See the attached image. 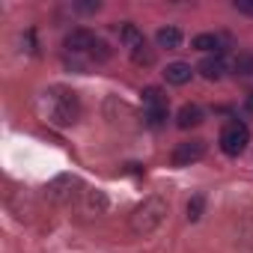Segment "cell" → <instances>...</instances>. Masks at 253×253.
Segmentation results:
<instances>
[{"label":"cell","instance_id":"obj_1","mask_svg":"<svg viewBox=\"0 0 253 253\" xmlns=\"http://www.w3.org/2000/svg\"><path fill=\"white\" fill-rule=\"evenodd\" d=\"M42 116L57 125V128H69V125H75L81 119V98L78 92L66 89V86H51L42 92Z\"/></svg>","mask_w":253,"mask_h":253},{"label":"cell","instance_id":"obj_2","mask_svg":"<svg viewBox=\"0 0 253 253\" xmlns=\"http://www.w3.org/2000/svg\"><path fill=\"white\" fill-rule=\"evenodd\" d=\"M167 211H170V206H167V200H164L161 194L146 197V200L134 209V214H131V232L140 235V238L152 235V232L161 229V223L167 220Z\"/></svg>","mask_w":253,"mask_h":253},{"label":"cell","instance_id":"obj_3","mask_svg":"<svg viewBox=\"0 0 253 253\" xmlns=\"http://www.w3.org/2000/svg\"><path fill=\"white\" fill-rule=\"evenodd\" d=\"M247 143H250V131H247L244 122L232 119V122H226L220 128V149L226 155H241L247 149Z\"/></svg>","mask_w":253,"mask_h":253},{"label":"cell","instance_id":"obj_4","mask_svg":"<svg viewBox=\"0 0 253 253\" xmlns=\"http://www.w3.org/2000/svg\"><path fill=\"white\" fill-rule=\"evenodd\" d=\"M143 113L149 125H161L167 119V95L158 86H146L143 89Z\"/></svg>","mask_w":253,"mask_h":253},{"label":"cell","instance_id":"obj_5","mask_svg":"<svg viewBox=\"0 0 253 253\" xmlns=\"http://www.w3.org/2000/svg\"><path fill=\"white\" fill-rule=\"evenodd\" d=\"M206 158V140H182L176 149H173V155H170V161H173V167H191V164H197V161H203Z\"/></svg>","mask_w":253,"mask_h":253},{"label":"cell","instance_id":"obj_6","mask_svg":"<svg viewBox=\"0 0 253 253\" xmlns=\"http://www.w3.org/2000/svg\"><path fill=\"white\" fill-rule=\"evenodd\" d=\"M72 188H81V182H78L75 176H57V179L45 188V194H48L51 203H69L72 197L84 194V191H72Z\"/></svg>","mask_w":253,"mask_h":253},{"label":"cell","instance_id":"obj_7","mask_svg":"<svg viewBox=\"0 0 253 253\" xmlns=\"http://www.w3.org/2000/svg\"><path fill=\"white\" fill-rule=\"evenodd\" d=\"M95 42H98V39H95L89 30L78 27V30H72V33L66 36V42H63V45H66V51H69V54H86V57H89V51H92V45H95Z\"/></svg>","mask_w":253,"mask_h":253},{"label":"cell","instance_id":"obj_8","mask_svg":"<svg viewBox=\"0 0 253 253\" xmlns=\"http://www.w3.org/2000/svg\"><path fill=\"white\" fill-rule=\"evenodd\" d=\"M200 75H203L206 81H220V78L226 75V60H223L220 54H214V57H206V60L200 63Z\"/></svg>","mask_w":253,"mask_h":253},{"label":"cell","instance_id":"obj_9","mask_svg":"<svg viewBox=\"0 0 253 253\" xmlns=\"http://www.w3.org/2000/svg\"><path fill=\"white\" fill-rule=\"evenodd\" d=\"M191 66L188 63H170L167 69H164V81L167 84H173V86H185L188 81H191Z\"/></svg>","mask_w":253,"mask_h":253},{"label":"cell","instance_id":"obj_10","mask_svg":"<svg viewBox=\"0 0 253 253\" xmlns=\"http://www.w3.org/2000/svg\"><path fill=\"white\" fill-rule=\"evenodd\" d=\"M203 122V107L200 104H182L179 107V116H176V125L179 128H194V125Z\"/></svg>","mask_w":253,"mask_h":253},{"label":"cell","instance_id":"obj_11","mask_svg":"<svg viewBox=\"0 0 253 253\" xmlns=\"http://www.w3.org/2000/svg\"><path fill=\"white\" fill-rule=\"evenodd\" d=\"M84 211L86 214H101L104 209H107V200H104V194L101 191H92V188H84Z\"/></svg>","mask_w":253,"mask_h":253},{"label":"cell","instance_id":"obj_12","mask_svg":"<svg viewBox=\"0 0 253 253\" xmlns=\"http://www.w3.org/2000/svg\"><path fill=\"white\" fill-rule=\"evenodd\" d=\"M155 39H158V45H161V48L176 51V48L182 45V30H179V27H161Z\"/></svg>","mask_w":253,"mask_h":253},{"label":"cell","instance_id":"obj_13","mask_svg":"<svg viewBox=\"0 0 253 253\" xmlns=\"http://www.w3.org/2000/svg\"><path fill=\"white\" fill-rule=\"evenodd\" d=\"M194 48H197V51H214V54H220L223 39L214 36V33H200V36L194 39Z\"/></svg>","mask_w":253,"mask_h":253},{"label":"cell","instance_id":"obj_14","mask_svg":"<svg viewBox=\"0 0 253 253\" xmlns=\"http://www.w3.org/2000/svg\"><path fill=\"white\" fill-rule=\"evenodd\" d=\"M119 39L125 42V48L131 51V48H137V45L143 42V33H140L134 24H122V27H119Z\"/></svg>","mask_w":253,"mask_h":253},{"label":"cell","instance_id":"obj_15","mask_svg":"<svg viewBox=\"0 0 253 253\" xmlns=\"http://www.w3.org/2000/svg\"><path fill=\"white\" fill-rule=\"evenodd\" d=\"M131 60H134L137 66H152V63H155V51L146 45V39H143L137 48H131Z\"/></svg>","mask_w":253,"mask_h":253},{"label":"cell","instance_id":"obj_16","mask_svg":"<svg viewBox=\"0 0 253 253\" xmlns=\"http://www.w3.org/2000/svg\"><path fill=\"white\" fill-rule=\"evenodd\" d=\"M232 66H235V72H238V75L250 78V75H253V54H244V51H241V54L235 57V63H232Z\"/></svg>","mask_w":253,"mask_h":253},{"label":"cell","instance_id":"obj_17","mask_svg":"<svg viewBox=\"0 0 253 253\" xmlns=\"http://www.w3.org/2000/svg\"><path fill=\"white\" fill-rule=\"evenodd\" d=\"M203 206H206V197H203V194H194V197L188 200V217H191V220H200V217H203Z\"/></svg>","mask_w":253,"mask_h":253},{"label":"cell","instance_id":"obj_18","mask_svg":"<svg viewBox=\"0 0 253 253\" xmlns=\"http://www.w3.org/2000/svg\"><path fill=\"white\" fill-rule=\"evenodd\" d=\"M110 54H113V51L107 48V42H101V39H98V42L92 45V51H89V60H95V63H107V60H110Z\"/></svg>","mask_w":253,"mask_h":253},{"label":"cell","instance_id":"obj_19","mask_svg":"<svg viewBox=\"0 0 253 253\" xmlns=\"http://www.w3.org/2000/svg\"><path fill=\"white\" fill-rule=\"evenodd\" d=\"M241 241H244L247 247H253V211L241 217Z\"/></svg>","mask_w":253,"mask_h":253},{"label":"cell","instance_id":"obj_20","mask_svg":"<svg viewBox=\"0 0 253 253\" xmlns=\"http://www.w3.org/2000/svg\"><path fill=\"white\" fill-rule=\"evenodd\" d=\"M235 9L244 15H253V0H235Z\"/></svg>","mask_w":253,"mask_h":253},{"label":"cell","instance_id":"obj_21","mask_svg":"<svg viewBox=\"0 0 253 253\" xmlns=\"http://www.w3.org/2000/svg\"><path fill=\"white\" fill-rule=\"evenodd\" d=\"M75 9H78V12H98L101 3H75Z\"/></svg>","mask_w":253,"mask_h":253}]
</instances>
